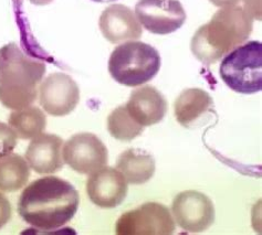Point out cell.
Listing matches in <instances>:
<instances>
[{"label": "cell", "mask_w": 262, "mask_h": 235, "mask_svg": "<svg viewBox=\"0 0 262 235\" xmlns=\"http://www.w3.org/2000/svg\"><path fill=\"white\" fill-rule=\"evenodd\" d=\"M79 205V192L70 182L48 176L26 186L19 198L18 212L28 224L51 231L70 222Z\"/></svg>", "instance_id": "1"}, {"label": "cell", "mask_w": 262, "mask_h": 235, "mask_svg": "<svg viewBox=\"0 0 262 235\" xmlns=\"http://www.w3.org/2000/svg\"><path fill=\"white\" fill-rule=\"evenodd\" d=\"M252 27L253 18L243 6L223 7L196 31L190 43L191 52L207 65L216 63L248 40Z\"/></svg>", "instance_id": "2"}, {"label": "cell", "mask_w": 262, "mask_h": 235, "mask_svg": "<svg viewBox=\"0 0 262 235\" xmlns=\"http://www.w3.org/2000/svg\"><path fill=\"white\" fill-rule=\"evenodd\" d=\"M46 73L43 62L26 55L16 43L0 49V103L10 109L31 106Z\"/></svg>", "instance_id": "3"}, {"label": "cell", "mask_w": 262, "mask_h": 235, "mask_svg": "<svg viewBox=\"0 0 262 235\" xmlns=\"http://www.w3.org/2000/svg\"><path fill=\"white\" fill-rule=\"evenodd\" d=\"M161 68V55L151 45L129 41L113 50L108 60V72L122 85L140 86L156 77Z\"/></svg>", "instance_id": "4"}, {"label": "cell", "mask_w": 262, "mask_h": 235, "mask_svg": "<svg viewBox=\"0 0 262 235\" xmlns=\"http://www.w3.org/2000/svg\"><path fill=\"white\" fill-rule=\"evenodd\" d=\"M220 77L232 91L253 94L262 89V44L249 41L227 53L219 68Z\"/></svg>", "instance_id": "5"}, {"label": "cell", "mask_w": 262, "mask_h": 235, "mask_svg": "<svg viewBox=\"0 0 262 235\" xmlns=\"http://www.w3.org/2000/svg\"><path fill=\"white\" fill-rule=\"evenodd\" d=\"M175 221L166 206L157 202L144 203L120 217L115 225L119 235H170Z\"/></svg>", "instance_id": "6"}, {"label": "cell", "mask_w": 262, "mask_h": 235, "mask_svg": "<svg viewBox=\"0 0 262 235\" xmlns=\"http://www.w3.org/2000/svg\"><path fill=\"white\" fill-rule=\"evenodd\" d=\"M135 16L143 28L161 36L175 32L186 21V11L178 0H139Z\"/></svg>", "instance_id": "7"}, {"label": "cell", "mask_w": 262, "mask_h": 235, "mask_svg": "<svg viewBox=\"0 0 262 235\" xmlns=\"http://www.w3.org/2000/svg\"><path fill=\"white\" fill-rule=\"evenodd\" d=\"M62 156L69 167L81 175H91L106 166L108 159L105 145L91 133L72 136L64 144Z\"/></svg>", "instance_id": "8"}, {"label": "cell", "mask_w": 262, "mask_h": 235, "mask_svg": "<svg viewBox=\"0 0 262 235\" xmlns=\"http://www.w3.org/2000/svg\"><path fill=\"white\" fill-rule=\"evenodd\" d=\"M175 222L189 233H201L215 221V206L202 192L188 190L177 195L171 205Z\"/></svg>", "instance_id": "9"}, {"label": "cell", "mask_w": 262, "mask_h": 235, "mask_svg": "<svg viewBox=\"0 0 262 235\" xmlns=\"http://www.w3.org/2000/svg\"><path fill=\"white\" fill-rule=\"evenodd\" d=\"M40 105L52 116H66L73 112L80 101V89L70 75L52 73L39 88Z\"/></svg>", "instance_id": "10"}, {"label": "cell", "mask_w": 262, "mask_h": 235, "mask_svg": "<svg viewBox=\"0 0 262 235\" xmlns=\"http://www.w3.org/2000/svg\"><path fill=\"white\" fill-rule=\"evenodd\" d=\"M127 181L121 172L112 167H102L92 172L86 181L89 199L100 208H116L125 200Z\"/></svg>", "instance_id": "11"}, {"label": "cell", "mask_w": 262, "mask_h": 235, "mask_svg": "<svg viewBox=\"0 0 262 235\" xmlns=\"http://www.w3.org/2000/svg\"><path fill=\"white\" fill-rule=\"evenodd\" d=\"M99 27L103 36L111 43H120L142 37L143 29L135 13L128 7L115 4L102 12Z\"/></svg>", "instance_id": "12"}, {"label": "cell", "mask_w": 262, "mask_h": 235, "mask_svg": "<svg viewBox=\"0 0 262 235\" xmlns=\"http://www.w3.org/2000/svg\"><path fill=\"white\" fill-rule=\"evenodd\" d=\"M62 145V138L53 134H40L34 137L26 151V160L29 167L39 175L60 171L64 165Z\"/></svg>", "instance_id": "13"}, {"label": "cell", "mask_w": 262, "mask_h": 235, "mask_svg": "<svg viewBox=\"0 0 262 235\" xmlns=\"http://www.w3.org/2000/svg\"><path fill=\"white\" fill-rule=\"evenodd\" d=\"M125 106L129 115L143 127L162 122L167 113L166 99L150 85L134 89Z\"/></svg>", "instance_id": "14"}, {"label": "cell", "mask_w": 262, "mask_h": 235, "mask_svg": "<svg viewBox=\"0 0 262 235\" xmlns=\"http://www.w3.org/2000/svg\"><path fill=\"white\" fill-rule=\"evenodd\" d=\"M174 107L176 121L184 127L192 128L212 113L213 101L202 88H188L179 94Z\"/></svg>", "instance_id": "15"}, {"label": "cell", "mask_w": 262, "mask_h": 235, "mask_svg": "<svg viewBox=\"0 0 262 235\" xmlns=\"http://www.w3.org/2000/svg\"><path fill=\"white\" fill-rule=\"evenodd\" d=\"M116 169L128 183L143 184L155 174V159L142 149H127L117 158Z\"/></svg>", "instance_id": "16"}, {"label": "cell", "mask_w": 262, "mask_h": 235, "mask_svg": "<svg viewBox=\"0 0 262 235\" xmlns=\"http://www.w3.org/2000/svg\"><path fill=\"white\" fill-rule=\"evenodd\" d=\"M8 124L20 139H33L43 133L47 117L40 108L28 106L12 112L9 115Z\"/></svg>", "instance_id": "17"}, {"label": "cell", "mask_w": 262, "mask_h": 235, "mask_svg": "<svg viewBox=\"0 0 262 235\" xmlns=\"http://www.w3.org/2000/svg\"><path fill=\"white\" fill-rule=\"evenodd\" d=\"M29 177V165L20 155L10 154L0 158V191H18L27 184Z\"/></svg>", "instance_id": "18"}, {"label": "cell", "mask_w": 262, "mask_h": 235, "mask_svg": "<svg viewBox=\"0 0 262 235\" xmlns=\"http://www.w3.org/2000/svg\"><path fill=\"white\" fill-rule=\"evenodd\" d=\"M107 130L117 140L130 142L142 135L144 127L129 115L125 105H121L108 115Z\"/></svg>", "instance_id": "19"}, {"label": "cell", "mask_w": 262, "mask_h": 235, "mask_svg": "<svg viewBox=\"0 0 262 235\" xmlns=\"http://www.w3.org/2000/svg\"><path fill=\"white\" fill-rule=\"evenodd\" d=\"M17 146V135L9 125L0 122V158L10 155Z\"/></svg>", "instance_id": "20"}, {"label": "cell", "mask_w": 262, "mask_h": 235, "mask_svg": "<svg viewBox=\"0 0 262 235\" xmlns=\"http://www.w3.org/2000/svg\"><path fill=\"white\" fill-rule=\"evenodd\" d=\"M11 204L3 193H0V229L4 227L11 219Z\"/></svg>", "instance_id": "21"}, {"label": "cell", "mask_w": 262, "mask_h": 235, "mask_svg": "<svg viewBox=\"0 0 262 235\" xmlns=\"http://www.w3.org/2000/svg\"><path fill=\"white\" fill-rule=\"evenodd\" d=\"M244 9L257 20H261V0H243Z\"/></svg>", "instance_id": "22"}, {"label": "cell", "mask_w": 262, "mask_h": 235, "mask_svg": "<svg viewBox=\"0 0 262 235\" xmlns=\"http://www.w3.org/2000/svg\"><path fill=\"white\" fill-rule=\"evenodd\" d=\"M209 2L217 7H228V6H236L240 0H209Z\"/></svg>", "instance_id": "23"}, {"label": "cell", "mask_w": 262, "mask_h": 235, "mask_svg": "<svg viewBox=\"0 0 262 235\" xmlns=\"http://www.w3.org/2000/svg\"><path fill=\"white\" fill-rule=\"evenodd\" d=\"M29 2L33 5H37V6H45V5L51 4L53 0H29Z\"/></svg>", "instance_id": "24"}, {"label": "cell", "mask_w": 262, "mask_h": 235, "mask_svg": "<svg viewBox=\"0 0 262 235\" xmlns=\"http://www.w3.org/2000/svg\"><path fill=\"white\" fill-rule=\"evenodd\" d=\"M92 2H95V3H112V2H116V0H92Z\"/></svg>", "instance_id": "25"}]
</instances>
